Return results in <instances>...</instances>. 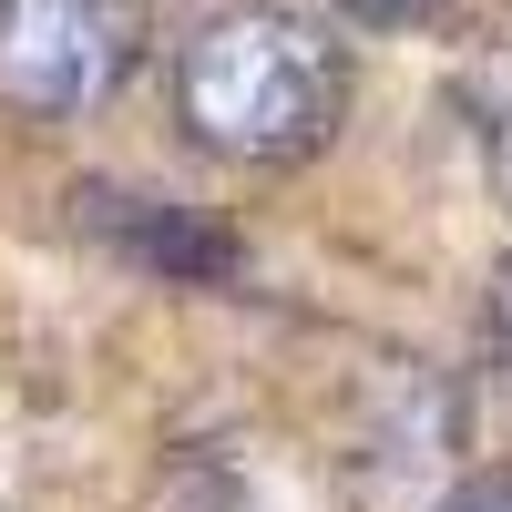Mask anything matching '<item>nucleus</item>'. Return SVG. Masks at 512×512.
I'll return each instance as SVG.
<instances>
[{"label":"nucleus","mask_w":512,"mask_h":512,"mask_svg":"<svg viewBox=\"0 0 512 512\" xmlns=\"http://www.w3.org/2000/svg\"><path fill=\"white\" fill-rule=\"evenodd\" d=\"M482 144H492V185L512 195V82L492 93V113H482Z\"/></svg>","instance_id":"obj_6"},{"label":"nucleus","mask_w":512,"mask_h":512,"mask_svg":"<svg viewBox=\"0 0 512 512\" xmlns=\"http://www.w3.org/2000/svg\"><path fill=\"white\" fill-rule=\"evenodd\" d=\"M349 21H369V31H410V21H431L441 0H338Z\"/></svg>","instance_id":"obj_5"},{"label":"nucleus","mask_w":512,"mask_h":512,"mask_svg":"<svg viewBox=\"0 0 512 512\" xmlns=\"http://www.w3.org/2000/svg\"><path fill=\"white\" fill-rule=\"evenodd\" d=\"M72 205H82V226L113 236L134 267H164V277H226L236 267V246L216 226H195L185 205H154V195H123V185H82Z\"/></svg>","instance_id":"obj_3"},{"label":"nucleus","mask_w":512,"mask_h":512,"mask_svg":"<svg viewBox=\"0 0 512 512\" xmlns=\"http://www.w3.org/2000/svg\"><path fill=\"white\" fill-rule=\"evenodd\" d=\"M431 512H512V461H492V472H461Z\"/></svg>","instance_id":"obj_4"},{"label":"nucleus","mask_w":512,"mask_h":512,"mask_svg":"<svg viewBox=\"0 0 512 512\" xmlns=\"http://www.w3.org/2000/svg\"><path fill=\"white\" fill-rule=\"evenodd\" d=\"M502 338H512V277H502Z\"/></svg>","instance_id":"obj_7"},{"label":"nucleus","mask_w":512,"mask_h":512,"mask_svg":"<svg viewBox=\"0 0 512 512\" xmlns=\"http://www.w3.org/2000/svg\"><path fill=\"white\" fill-rule=\"evenodd\" d=\"M144 52V0H0V113L72 123L123 93Z\"/></svg>","instance_id":"obj_2"},{"label":"nucleus","mask_w":512,"mask_h":512,"mask_svg":"<svg viewBox=\"0 0 512 512\" xmlns=\"http://www.w3.org/2000/svg\"><path fill=\"white\" fill-rule=\"evenodd\" d=\"M175 113L216 164H297L349 113V62L297 11H226L185 41Z\"/></svg>","instance_id":"obj_1"}]
</instances>
